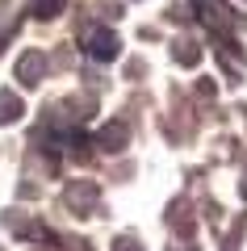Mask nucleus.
I'll list each match as a JSON object with an SVG mask.
<instances>
[{
  "mask_svg": "<svg viewBox=\"0 0 247 251\" xmlns=\"http://www.w3.org/2000/svg\"><path fill=\"white\" fill-rule=\"evenodd\" d=\"M88 54L101 59V63H109V59L122 54V42H117L113 29H92V34H88Z\"/></svg>",
  "mask_w": 247,
  "mask_h": 251,
  "instance_id": "obj_1",
  "label": "nucleus"
},
{
  "mask_svg": "<svg viewBox=\"0 0 247 251\" xmlns=\"http://www.w3.org/2000/svg\"><path fill=\"white\" fill-rule=\"evenodd\" d=\"M117 251H142V247H134L130 239H122V243H117Z\"/></svg>",
  "mask_w": 247,
  "mask_h": 251,
  "instance_id": "obj_6",
  "label": "nucleus"
},
{
  "mask_svg": "<svg viewBox=\"0 0 247 251\" xmlns=\"http://www.w3.org/2000/svg\"><path fill=\"white\" fill-rule=\"evenodd\" d=\"M63 13V0H34V17H55Z\"/></svg>",
  "mask_w": 247,
  "mask_h": 251,
  "instance_id": "obj_5",
  "label": "nucleus"
},
{
  "mask_svg": "<svg viewBox=\"0 0 247 251\" xmlns=\"http://www.w3.org/2000/svg\"><path fill=\"white\" fill-rule=\"evenodd\" d=\"M243 193H247V184H243Z\"/></svg>",
  "mask_w": 247,
  "mask_h": 251,
  "instance_id": "obj_7",
  "label": "nucleus"
},
{
  "mask_svg": "<svg viewBox=\"0 0 247 251\" xmlns=\"http://www.w3.org/2000/svg\"><path fill=\"white\" fill-rule=\"evenodd\" d=\"M42 72H46V59H42L38 50L21 54V63H17V75H21V84H38V80H42Z\"/></svg>",
  "mask_w": 247,
  "mask_h": 251,
  "instance_id": "obj_2",
  "label": "nucleus"
},
{
  "mask_svg": "<svg viewBox=\"0 0 247 251\" xmlns=\"http://www.w3.org/2000/svg\"><path fill=\"white\" fill-rule=\"evenodd\" d=\"M21 113H26V105H21V97H17V92H0V126L17 122Z\"/></svg>",
  "mask_w": 247,
  "mask_h": 251,
  "instance_id": "obj_3",
  "label": "nucleus"
},
{
  "mask_svg": "<svg viewBox=\"0 0 247 251\" xmlns=\"http://www.w3.org/2000/svg\"><path fill=\"white\" fill-rule=\"evenodd\" d=\"M101 147L105 151H122L126 147V126H105L101 130Z\"/></svg>",
  "mask_w": 247,
  "mask_h": 251,
  "instance_id": "obj_4",
  "label": "nucleus"
}]
</instances>
